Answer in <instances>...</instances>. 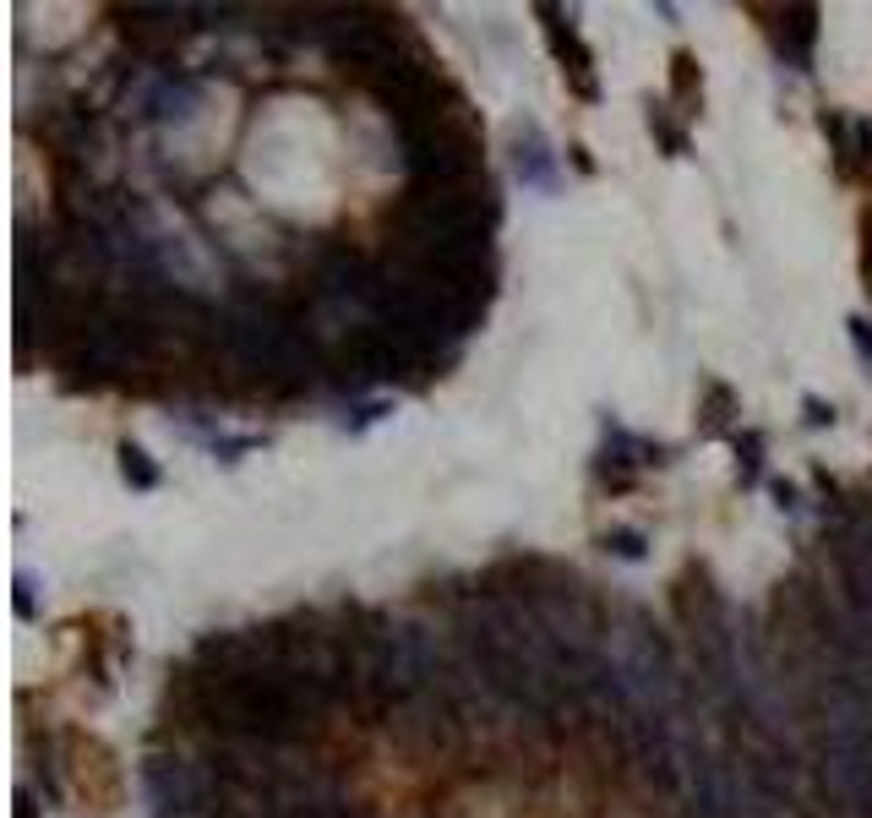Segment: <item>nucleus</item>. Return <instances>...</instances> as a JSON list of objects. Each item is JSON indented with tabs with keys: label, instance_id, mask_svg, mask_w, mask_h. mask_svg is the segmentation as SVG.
Instances as JSON below:
<instances>
[{
	"label": "nucleus",
	"instance_id": "1",
	"mask_svg": "<svg viewBox=\"0 0 872 818\" xmlns=\"http://www.w3.org/2000/svg\"><path fill=\"white\" fill-rule=\"evenodd\" d=\"M606 660H611V677H616V687L627 693L633 709L676 715L682 671H676V655H671V644H665V633L655 628L649 611H622L606 628Z\"/></svg>",
	"mask_w": 872,
	"mask_h": 818
},
{
	"label": "nucleus",
	"instance_id": "2",
	"mask_svg": "<svg viewBox=\"0 0 872 818\" xmlns=\"http://www.w3.org/2000/svg\"><path fill=\"white\" fill-rule=\"evenodd\" d=\"M142 785H148L159 818H213V807H219L213 764H197L186 753H148L142 758Z\"/></svg>",
	"mask_w": 872,
	"mask_h": 818
},
{
	"label": "nucleus",
	"instance_id": "3",
	"mask_svg": "<svg viewBox=\"0 0 872 818\" xmlns=\"http://www.w3.org/2000/svg\"><path fill=\"white\" fill-rule=\"evenodd\" d=\"M839 579L850 590V606L861 617H872V519H861L856 530L839 535Z\"/></svg>",
	"mask_w": 872,
	"mask_h": 818
},
{
	"label": "nucleus",
	"instance_id": "4",
	"mask_svg": "<svg viewBox=\"0 0 872 818\" xmlns=\"http://www.w3.org/2000/svg\"><path fill=\"white\" fill-rule=\"evenodd\" d=\"M513 164H519V181L535 186V191H557V159L540 137V126H524L513 137Z\"/></svg>",
	"mask_w": 872,
	"mask_h": 818
},
{
	"label": "nucleus",
	"instance_id": "5",
	"mask_svg": "<svg viewBox=\"0 0 872 818\" xmlns=\"http://www.w3.org/2000/svg\"><path fill=\"white\" fill-rule=\"evenodd\" d=\"M546 17H551V23H546V34H551V50H557L562 72L573 77V88H578L584 99H595L600 88H595V72H589V50L578 45V34H573V28H562V23H557V12H551V7H546Z\"/></svg>",
	"mask_w": 872,
	"mask_h": 818
},
{
	"label": "nucleus",
	"instance_id": "6",
	"mask_svg": "<svg viewBox=\"0 0 872 818\" xmlns=\"http://www.w3.org/2000/svg\"><path fill=\"white\" fill-rule=\"evenodd\" d=\"M197 99H202L197 77H164V83L142 99V110H148V121L170 126V121H186V115L197 110Z\"/></svg>",
	"mask_w": 872,
	"mask_h": 818
},
{
	"label": "nucleus",
	"instance_id": "7",
	"mask_svg": "<svg viewBox=\"0 0 872 818\" xmlns=\"http://www.w3.org/2000/svg\"><path fill=\"white\" fill-rule=\"evenodd\" d=\"M644 464H660V459H649V448L644 443H633L627 432H611L606 437V454H600V481H611V486H627Z\"/></svg>",
	"mask_w": 872,
	"mask_h": 818
},
{
	"label": "nucleus",
	"instance_id": "8",
	"mask_svg": "<svg viewBox=\"0 0 872 818\" xmlns=\"http://www.w3.org/2000/svg\"><path fill=\"white\" fill-rule=\"evenodd\" d=\"M186 7H137L132 12V23H126V34L132 39H142V45H164V39H180L186 34Z\"/></svg>",
	"mask_w": 872,
	"mask_h": 818
},
{
	"label": "nucleus",
	"instance_id": "9",
	"mask_svg": "<svg viewBox=\"0 0 872 818\" xmlns=\"http://www.w3.org/2000/svg\"><path fill=\"white\" fill-rule=\"evenodd\" d=\"M812 39H818V12L812 7H796L780 28V61L790 66H807L812 61Z\"/></svg>",
	"mask_w": 872,
	"mask_h": 818
},
{
	"label": "nucleus",
	"instance_id": "10",
	"mask_svg": "<svg viewBox=\"0 0 872 818\" xmlns=\"http://www.w3.org/2000/svg\"><path fill=\"white\" fill-rule=\"evenodd\" d=\"M121 475H126L137 492H153V486H159V464H153L137 443H126V448H121Z\"/></svg>",
	"mask_w": 872,
	"mask_h": 818
},
{
	"label": "nucleus",
	"instance_id": "11",
	"mask_svg": "<svg viewBox=\"0 0 872 818\" xmlns=\"http://www.w3.org/2000/svg\"><path fill=\"white\" fill-rule=\"evenodd\" d=\"M600 546H606L611 557H622V562H644V551H649L644 530H606V535H600Z\"/></svg>",
	"mask_w": 872,
	"mask_h": 818
},
{
	"label": "nucleus",
	"instance_id": "12",
	"mask_svg": "<svg viewBox=\"0 0 872 818\" xmlns=\"http://www.w3.org/2000/svg\"><path fill=\"white\" fill-rule=\"evenodd\" d=\"M736 454H742V486H752V481H758V454H763V437H758V432H747V437L736 443Z\"/></svg>",
	"mask_w": 872,
	"mask_h": 818
},
{
	"label": "nucleus",
	"instance_id": "13",
	"mask_svg": "<svg viewBox=\"0 0 872 818\" xmlns=\"http://www.w3.org/2000/svg\"><path fill=\"white\" fill-rule=\"evenodd\" d=\"M671 66H676V72H671V83H676V99H693V94H698V72H693V55H676Z\"/></svg>",
	"mask_w": 872,
	"mask_h": 818
},
{
	"label": "nucleus",
	"instance_id": "14",
	"mask_svg": "<svg viewBox=\"0 0 872 818\" xmlns=\"http://www.w3.org/2000/svg\"><path fill=\"white\" fill-rule=\"evenodd\" d=\"M649 126H655V137H660V148H665V153H682V148H687V142H682V132L665 121V110H655V115H649Z\"/></svg>",
	"mask_w": 872,
	"mask_h": 818
},
{
	"label": "nucleus",
	"instance_id": "15",
	"mask_svg": "<svg viewBox=\"0 0 872 818\" xmlns=\"http://www.w3.org/2000/svg\"><path fill=\"white\" fill-rule=\"evenodd\" d=\"M725 409H731V393H725V387H709V416H703V426H709V432H720V426H725Z\"/></svg>",
	"mask_w": 872,
	"mask_h": 818
},
{
	"label": "nucleus",
	"instance_id": "16",
	"mask_svg": "<svg viewBox=\"0 0 872 818\" xmlns=\"http://www.w3.org/2000/svg\"><path fill=\"white\" fill-rule=\"evenodd\" d=\"M850 338H856L861 360H872V322H867V317H850Z\"/></svg>",
	"mask_w": 872,
	"mask_h": 818
},
{
	"label": "nucleus",
	"instance_id": "17",
	"mask_svg": "<svg viewBox=\"0 0 872 818\" xmlns=\"http://www.w3.org/2000/svg\"><path fill=\"white\" fill-rule=\"evenodd\" d=\"M807 421H812V426H834V404H823V398H807Z\"/></svg>",
	"mask_w": 872,
	"mask_h": 818
},
{
	"label": "nucleus",
	"instance_id": "18",
	"mask_svg": "<svg viewBox=\"0 0 872 818\" xmlns=\"http://www.w3.org/2000/svg\"><path fill=\"white\" fill-rule=\"evenodd\" d=\"M774 503H780L785 513H796V508H801V492H796L790 481H774Z\"/></svg>",
	"mask_w": 872,
	"mask_h": 818
},
{
	"label": "nucleus",
	"instance_id": "19",
	"mask_svg": "<svg viewBox=\"0 0 872 818\" xmlns=\"http://www.w3.org/2000/svg\"><path fill=\"white\" fill-rule=\"evenodd\" d=\"M34 584H28V573H17V617L23 622H34V595H28Z\"/></svg>",
	"mask_w": 872,
	"mask_h": 818
},
{
	"label": "nucleus",
	"instance_id": "20",
	"mask_svg": "<svg viewBox=\"0 0 872 818\" xmlns=\"http://www.w3.org/2000/svg\"><path fill=\"white\" fill-rule=\"evenodd\" d=\"M17 818H34V796L28 791H17Z\"/></svg>",
	"mask_w": 872,
	"mask_h": 818
}]
</instances>
